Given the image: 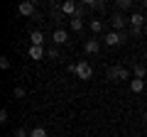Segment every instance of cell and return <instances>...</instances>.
<instances>
[{
  "mask_svg": "<svg viewBox=\"0 0 147 137\" xmlns=\"http://www.w3.org/2000/svg\"><path fill=\"white\" fill-rule=\"evenodd\" d=\"M108 79L115 81V83H120V81L130 79V71H127L125 66H110V68H108Z\"/></svg>",
  "mask_w": 147,
  "mask_h": 137,
  "instance_id": "1",
  "label": "cell"
},
{
  "mask_svg": "<svg viewBox=\"0 0 147 137\" xmlns=\"http://www.w3.org/2000/svg\"><path fill=\"white\" fill-rule=\"evenodd\" d=\"M76 76H79L81 81H88L91 76H93V68H91L88 61H79L76 64Z\"/></svg>",
  "mask_w": 147,
  "mask_h": 137,
  "instance_id": "2",
  "label": "cell"
},
{
  "mask_svg": "<svg viewBox=\"0 0 147 137\" xmlns=\"http://www.w3.org/2000/svg\"><path fill=\"white\" fill-rule=\"evenodd\" d=\"M103 42L108 44V47H118V44H123L125 39H123V34H120V32L110 30V32H105V34H103Z\"/></svg>",
  "mask_w": 147,
  "mask_h": 137,
  "instance_id": "3",
  "label": "cell"
},
{
  "mask_svg": "<svg viewBox=\"0 0 147 137\" xmlns=\"http://www.w3.org/2000/svg\"><path fill=\"white\" fill-rule=\"evenodd\" d=\"M110 27H113V30L115 32H123V27H125V22H127V17L123 15V12H113V15H110Z\"/></svg>",
  "mask_w": 147,
  "mask_h": 137,
  "instance_id": "4",
  "label": "cell"
},
{
  "mask_svg": "<svg viewBox=\"0 0 147 137\" xmlns=\"http://www.w3.org/2000/svg\"><path fill=\"white\" fill-rule=\"evenodd\" d=\"M59 7H61V12H64V15H71V17H76V15H79V10H81V7L76 5L74 0H66V3H61Z\"/></svg>",
  "mask_w": 147,
  "mask_h": 137,
  "instance_id": "5",
  "label": "cell"
},
{
  "mask_svg": "<svg viewBox=\"0 0 147 137\" xmlns=\"http://www.w3.org/2000/svg\"><path fill=\"white\" fill-rule=\"evenodd\" d=\"M84 49H86V52H88V54H98V52H100V42H98V39H96V37H91V39H86Z\"/></svg>",
  "mask_w": 147,
  "mask_h": 137,
  "instance_id": "6",
  "label": "cell"
},
{
  "mask_svg": "<svg viewBox=\"0 0 147 137\" xmlns=\"http://www.w3.org/2000/svg\"><path fill=\"white\" fill-rule=\"evenodd\" d=\"M52 39H54V44H66L69 42V34H66V30H54Z\"/></svg>",
  "mask_w": 147,
  "mask_h": 137,
  "instance_id": "7",
  "label": "cell"
},
{
  "mask_svg": "<svg viewBox=\"0 0 147 137\" xmlns=\"http://www.w3.org/2000/svg\"><path fill=\"white\" fill-rule=\"evenodd\" d=\"M17 10H20V15H34V12H37V5H34V3H20Z\"/></svg>",
  "mask_w": 147,
  "mask_h": 137,
  "instance_id": "8",
  "label": "cell"
},
{
  "mask_svg": "<svg viewBox=\"0 0 147 137\" xmlns=\"http://www.w3.org/2000/svg\"><path fill=\"white\" fill-rule=\"evenodd\" d=\"M30 39H32V47H42V42H44V34H42L39 30H34V32L30 34Z\"/></svg>",
  "mask_w": 147,
  "mask_h": 137,
  "instance_id": "9",
  "label": "cell"
},
{
  "mask_svg": "<svg viewBox=\"0 0 147 137\" xmlns=\"http://www.w3.org/2000/svg\"><path fill=\"white\" fill-rule=\"evenodd\" d=\"M130 88H132V93H142V91H145V81H142V79H132L130 81Z\"/></svg>",
  "mask_w": 147,
  "mask_h": 137,
  "instance_id": "10",
  "label": "cell"
},
{
  "mask_svg": "<svg viewBox=\"0 0 147 137\" xmlns=\"http://www.w3.org/2000/svg\"><path fill=\"white\" fill-rule=\"evenodd\" d=\"M142 22H145V17H142L140 12H132V15H130V27H137V30H140Z\"/></svg>",
  "mask_w": 147,
  "mask_h": 137,
  "instance_id": "11",
  "label": "cell"
},
{
  "mask_svg": "<svg viewBox=\"0 0 147 137\" xmlns=\"http://www.w3.org/2000/svg\"><path fill=\"white\" fill-rule=\"evenodd\" d=\"M42 56H44V49H42V47H30V59H34V61H39Z\"/></svg>",
  "mask_w": 147,
  "mask_h": 137,
  "instance_id": "12",
  "label": "cell"
},
{
  "mask_svg": "<svg viewBox=\"0 0 147 137\" xmlns=\"http://www.w3.org/2000/svg\"><path fill=\"white\" fill-rule=\"evenodd\" d=\"M132 74H135V79H145V74H147L145 64H135V66H132Z\"/></svg>",
  "mask_w": 147,
  "mask_h": 137,
  "instance_id": "13",
  "label": "cell"
},
{
  "mask_svg": "<svg viewBox=\"0 0 147 137\" xmlns=\"http://www.w3.org/2000/svg\"><path fill=\"white\" fill-rule=\"evenodd\" d=\"M132 5H135L132 0H118V3H115L118 12H123V10H132Z\"/></svg>",
  "mask_w": 147,
  "mask_h": 137,
  "instance_id": "14",
  "label": "cell"
},
{
  "mask_svg": "<svg viewBox=\"0 0 147 137\" xmlns=\"http://www.w3.org/2000/svg\"><path fill=\"white\" fill-rule=\"evenodd\" d=\"M88 27H91V32H93V34L103 32V22H100V20H88Z\"/></svg>",
  "mask_w": 147,
  "mask_h": 137,
  "instance_id": "15",
  "label": "cell"
},
{
  "mask_svg": "<svg viewBox=\"0 0 147 137\" xmlns=\"http://www.w3.org/2000/svg\"><path fill=\"white\" fill-rule=\"evenodd\" d=\"M69 22H71V30H74V32L84 30V20H81V17H71V20H69Z\"/></svg>",
  "mask_w": 147,
  "mask_h": 137,
  "instance_id": "16",
  "label": "cell"
},
{
  "mask_svg": "<svg viewBox=\"0 0 147 137\" xmlns=\"http://www.w3.org/2000/svg\"><path fill=\"white\" fill-rule=\"evenodd\" d=\"M30 137H47V130H44V127H32Z\"/></svg>",
  "mask_w": 147,
  "mask_h": 137,
  "instance_id": "17",
  "label": "cell"
},
{
  "mask_svg": "<svg viewBox=\"0 0 147 137\" xmlns=\"http://www.w3.org/2000/svg\"><path fill=\"white\" fill-rule=\"evenodd\" d=\"M12 98H25V88H22V86H15V91H12Z\"/></svg>",
  "mask_w": 147,
  "mask_h": 137,
  "instance_id": "18",
  "label": "cell"
},
{
  "mask_svg": "<svg viewBox=\"0 0 147 137\" xmlns=\"http://www.w3.org/2000/svg\"><path fill=\"white\" fill-rule=\"evenodd\" d=\"M0 68H10V59L7 56H0Z\"/></svg>",
  "mask_w": 147,
  "mask_h": 137,
  "instance_id": "19",
  "label": "cell"
},
{
  "mask_svg": "<svg viewBox=\"0 0 147 137\" xmlns=\"http://www.w3.org/2000/svg\"><path fill=\"white\" fill-rule=\"evenodd\" d=\"M49 56H52V59H59V49L52 47V49H49Z\"/></svg>",
  "mask_w": 147,
  "mask_h": 137,
  "instance_id": "20",
  "label": "cell"
},
{
  "mask_svg": "<svg viewBox=\"0 0 147 137\" xmlns=\"http://www.w3.org/2000/svg\"><path fill=\"white\" fill-rule=\"evenodd\" d=\"M0 122H7V110H0Z\"/></svg>",
  "mask_w": 147,
  "mask_h": 137,
  "instance_id": "21",
  "label": "cell"
},
{
  "mask_svg": "<svg viewBox=\"0 0 147 137\" xmlns=\"http://www.w3.org/2000/svg\"><path fill=\"white\" fill-rule=\"evenodd\" d=\"M15 137H27V132H25V130H17V132H15Z\"/></svg>",
  "mask_w": 147,
  "mask_h": 137,
  "instance_id": "22",
  "label": "cell"
},
{
  "mask_svg": "<svg viewBox=\"0 0 147 137\" xmlns=\"http://www.w3.org/2000/svg\"><path fill=\"white\" fill-rule=\"evenodd\" d=\"M142 7H147V0H142Z\"/></svg>",
  "mask_w": 147,
  "mask_h": 137,
  "instance_id": "23",
  "label": "cell"
},
{
  "mask_svg": "<svg viewBox=\"0 0 147 137\" xmlns=\"http://www.w3.org/2000/svg\"><path fill=\"white\" fill-rule=\"evenodd\" d=\"M145 120H147V110H145Z\"/></svg>",
  "mask_w": 147,
  "mask_h": 137,
  "instance_id": "24",
  "label": "cell"
}]
</instances>
